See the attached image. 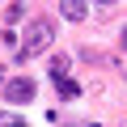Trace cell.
I'll list each match as a JSON object with an SVG mask.
<instances>
[{"mask_svg":"<svg viewBox=\"0 0 127 127\" xmlns=\"http://www.w3.org/2000/svg\"><path fill=\"white\" fill-rule=\"evenodd\" d=\"M51 42H55V21H51V17H30L26 34H21V47H17V64H30V59L42 55Z\"/></svg>","mask_w":127,"mask_h":127,"instance_id":"1","label":"cell"},{"mask_svg":"<svg viewBox=\"0 0 127 127\" xmlns=\"http://www.w3.org/2000/svg\"><path fill=\"white\" fill-rule=\"evenodd\" d=\"M34 93H38V85H34L30 76H13V81H4V102H34Z\"/></svg>","mask_w":127,"mask_h":127,"instance_id":"2","label":"cell"},{"mask_svg":"<svg viewBox=\"0 0 127 127\" xmlns=\"http://www.w3.org/2000/svg\"><path fill=\"white\" fill-rule=\"evenodd\" d=\"M85 13H89L85 0H59V17L64 21H85Z\"/></svg>","mask_w":127,"mask_h":127,"instance_id":"3","label":"cell"},{"mask_svg":"<svg viewBox=\"0 0 127 127\" xmlns=\"http://www.w3.org/2000/svg\"><path fill=\"white\" fill-rule=\"evenodd\" d=\"M55 85H59V93H64V97H81V85H76L72 76H55Z\"/></svg>","mask_w":127,"mask_h":127,"instance_id":"4","label":"cell"},{"mask_svg":"<svg viewBox=\"0 0 127 127\" xmlns=\"http://www.w3.org/2000/svg\"><path fill=\"white\" fill-rule=\"evenodd\" d=\"M0 127H26V119L13 114V110H0Z\"/></svg>","mask_w":127,"mask_h":127,"instance_id":"5","label":"cell"},{"mask_svg":"<svg viewBox=\"0 0 127 127\" xmlns=\"http://www.w3.org/2000/svg\"><path fill=\"white\" fill-rule=\"evenodd\" d=\"M93 4H97V9H110V4H114V0H93Z\"/></svg>","mask_w":127,"mask_h":127,"instance_id":"6","label":"cell"},{"mask_svg":"<svg viewBox=\"0 0 127 127\" xmlns=\"http://www.w3.org/2000/svg\"><path fill=\"white\" fill-rule=\"evenodd\" d=\"M123 47H127V30H123Z\"/></svg>","mask_w":127,"mask_h":127,"instance_id":"7","label":"cell"}]
</instances>
